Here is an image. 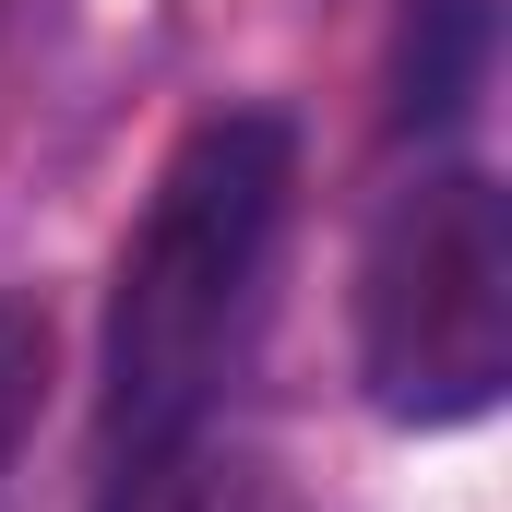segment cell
Here are the masks:
<instances>
[{"label": "cell", "mask_w": 512, "mask_h": 512, "mask_svg": "<svg viewBox=\"0 0 512 512\" xmlns=\"http://www.w3.org/2000/svg\"><path fill=\"white\" fill-rule=\"evenodd\" d=\"M489 48H501V12L489 0H405V36H393V131H453L489 96Z\"/></svg>", "instance_id": "obj_4"}, {"label": "cell", "mask_w": 512, "mask_h": 512, "mask_svg": "<svg viewBox=\"0 0 512 512\" xmlns=\"http://www.w3.org/2000/svg\"><path fill=\"white\" fill-rule=\"evenodd\" d=\"M358 382L393 429H477L512 393V191L417 167L358 239Z\"/></svg>", "instance_id": "obj_2"}, {"label": "cell", "mask_w": 512, "mask_h": 512, "mask_svg": "<svg viewBox=\"0 0 512 512\" xmlns=\"http://www.w3.org/2000/svg\"><path fill=\"white\" fill-rule=\"evenodd\" d=\"M298 203V131L286 108H215L179 131V155L143 191V227L120 239L108 286V393H96V465L155 453L215 417L262 322V286Z\"/></svg>", "instance_id": "obj_1"}, {"label": "cell", "mask_w": 512, "mask_h": 512, "mask_svg": "<svg viewBox=\"0 0 512 512\" xmlns=\"http://www.w3.org/2000/svg\"><path fill=\"white\" fill-rule=\"evenodd\" d=\"M96 512H298V489H286L262 453L215 441V417H203V429H179V441H155V453L96 465Z\"/></svg>", "instance_id": "obj_3"}, {"label": "cell", "mask_w": 512, "mask_h": 512, "mask_svg": "<svg viewBox=\"0 0 512 512\" xmlns=\"http://www.w3.org/2000/svg\"><path fill=\"white\" fill-rule=\"evenodd\" d=\"M48 370H60L48 298H0V489H12V465H24V441L48 417Z\"/></svg>", "instance_id": "obj_5"}]
</instances>
